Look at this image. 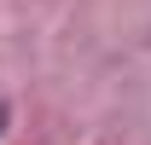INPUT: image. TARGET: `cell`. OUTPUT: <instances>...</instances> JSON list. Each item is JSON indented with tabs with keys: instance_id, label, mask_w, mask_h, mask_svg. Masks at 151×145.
I'll return each instance as SVG.
<instances>
[{
	"instance_id": "6da1fadb",
	"label": "cell",
	"mask_w": 151,
	"mask_h": 145,
	"mask_svg": "<svg viewBox=\"0 0 151 145\" xmlns=\"http://www.w3.org/2000/svg\"><path fill=\"white\" fill-rule=\"evenodd\" d=\"M0 122H6V110H0Z\"/></svg>"
}]
</instances>
